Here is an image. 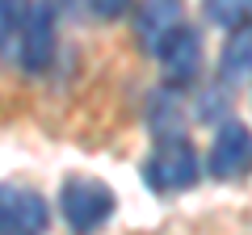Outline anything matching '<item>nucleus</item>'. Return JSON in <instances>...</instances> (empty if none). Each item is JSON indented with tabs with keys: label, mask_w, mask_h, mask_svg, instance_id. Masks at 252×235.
<instances>
[{
	"label": "nucleus",
	"mask_w": 252,
	"mask_h": 235,
	"mask_svg": "<svg viewBox=\"0 0 252 235\" xmlns=\"http://www.w3.org/2000/svg\"><path fill=\"white\" fill-rule=\"evenodd\" d=\"M46 202L38 189L26 185H0V235H42Z\"/></svg>",
	"instance_id": "obj_5"
},
{
	"label": "nucleus",
	"mask_w": 252,
	"mask_h": 235,
	"mask_svg": "<svg viewBox=\"0 0 252 235\" xmlns=\"http://www.w3.org/2000/svg\"><path fill=\"white\" fill-rule=\"evenodd\" d=\"M219 76L227 84H240L244 76H252V21L231 29V38L223 46V59H219Z\"/></svg>",
	"instance_id": "obj_8"
},
{
	"label": "nucleus",
	"mask_w": 252,
	"mask_h": 235,
	"mask_svg": "<svg viewBox=\"0 0 252 235\" xmlns=\"http://www.w3.org/2000/svg\"><path fill=\"white\" fill-rule=\"evenodd\" d=\"M206 17L223 29H240L252 21V0H206Z\"/></svg>",
	"instance_id": "obj_9"
},
{
	"label": "nucleus",
	"mask_w": 252,
	"mask_h": 235,
	"mask_svg": "<svg viewBox=\"0 0 252 235\" xmlns=\"http://www.w3.org/2000/svg\"><path fill=\"white\" fill-rule=\"evenodd\" d=\"M143 176H147V185H152V189L177 193V189L198 185L202 160H198V151H193L185 139H168V143H160V147L152 151V160H147Z\"/></svg>",
	"instance_id": "obj_2"
},
{
	"label": "nucleus",
	"mask_w": 252,
	"mask_h": 235,
	"mask_svg": "<svg viewBox=\"0 0 252 235\" xmlns=\"http://www.w3.org/2000/svg\"><path fill=\"white\" fill-rule=\"evenodd\" d=\"M93 4V13H97V17H118V13H126V4H130V0H89Z\"/></svg>",
	"instance_id": "obj_11"
},
{
	"label": "nucleus",
	"mask_w": 252,
	"mask_h": 235,
	"mask_svg": "<svg viewBox=\"0 0 252 235\" xmlns=\"http://www.w3.org/2000/svg\"><path fill=\"white\" fill-rule=\"evenodd\" d=\"M59 210L76 235H93L114 214V189L97 176H67L59 189Z\"/></svg>",
	"instance_id": "obj_1"
},
{
	"label": "nucleus",
	"mask_w": 252,
	"mask_h": 235,
	"mask_svg": "<svg viewBox=\"0 0 252 235\" xmlns=\"http://www.w3.org/2000/svg\"><path fill=\"white\" fill-rule=\"evenodd\" d=\"M17 26H21V9H17V0H0V46L17 38Z\"/></svg>",
	"instance_id": "obj_10"
},
{
	"label": "nucleus",
	"mask_w": 252,
	"mask_h": 235,
	"mask_svg": "<svg viewBox=\"0 0 252 235\" xmlns=\"http://www.w3.org/2000/svg\"><path fill=\"white\" fill-rule=\"evenodd\" d=\"M17 59L26 72H46L55 59V13L51 4L34 0L30 9H21V26H17Z\"/></svg>",
	"instance_id": "obj_3"
},
{
	"label": "nucleus",
	"mask_w": 252,
	"mask_h": 235,
	"mask_svg": "<svg viewBox=\"0 0 252 235\" xmlns=\"http://www.w3.org/2000/svg\"><path fill=\"white\" fill-rule=\"evenodd\" d=\"M206 172L215 181H240L252 172V130L240 126V122H227L215 135L206 155Z\"/></svg>",
	"instance_id": "obj_4"
},
{
	"label": "nucleus",
	"mask_w": 252,
	"mask_h": 235,
	"mask_svg": "<svg viewBox=\"0 0 252 235\" xmlns=\"http://www.w3.org/2000/svg\"><path fill=\"white\" fill-rule=\"evenodd\" d=\"M160 63H164V76L172 84H189L193 76L202 72V38L193 34L189 26H177L168 38L160 42Z\"/></svg>",
	"instance_id": "obj_6"
},
{
	"label": "nucleus",
	"mask_w": 252,
	"mask_h": 235,
	"mask_svg": "<svg viewBox=\"0 0 252 235\" xmlns=\"http://www.w3.org/2000/svg\"><path fill=\"white\" fill-rule=\"evenodd\" d=\"M181 26V0H139L135 38L143 51H160V42Z\"/></svg>",
	"instance_id": "obj_7"
}]
</instances>
